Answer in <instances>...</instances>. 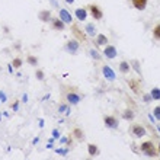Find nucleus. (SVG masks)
Returning <instances> with one entry per match:
<instances>
[{
    "label": "nucleus",
    "instance_id": "obj_20",
    "mask_svg": "<svg viewBox=\"0 0 160 160\" xmlns=\"http://www.w3.org/2000/svg\"><path fill=\"white\" fill-rule=\"evenodd\" d=\"M85 31L89 37H96V28H95L93 23H87L86 26H85Z\"/></svg>",
    "mask_w": 160,
    "mask_h": 160
},
{
    "label": "nucleus",
    "instance_id": "obj_31",
    "mask_svg": "<svg viewBox=\"0 0 160 160\" xmlns=\"http://www.w3.org/2000/svg\"><path fill=\"white\" fill-rule=\"evenodd\" d=\"M55 153H58L60 154V156H67V153H68V148H57V150H55Z\"/></svg>",
    "mask_w": 160,
    "mask_h": 160
},
{
    "label": "nucleus",
    "instance_id": "obj_21",
    "mask_svg": "<svg viewBox=\"0 0 160 160\" xmlns=\"http://www.w3.org/2000/svg\"><path fill=\"white\" fill-rule=\"evenodd\" d=\"M89 55L93 58L95 61H99V60H102V57H100V53L96 50V48H90L89 50Z\"/></svg>",
    "mask_w": 160,
    "mask_h": 160
},
{
    "label": "nucleus",
    "instance_id": "obj_1",
    "mask_svg": "<svg viewBox=\"0 0 160 160\" xmlns=\"http://www.w3.org/2000/svg\"><path fill=\"white\" fill-rule=\"evenodd\" d=\"M140 150L141 153L147 156V157H156L157 154H159V150L156 148V146L153 144V141H143L140 144Z\"/></svg>",
    "mask_w": 160,
    "mask_h": 160
},
{
    "label": "nucleus",
    "instance_id": "obj_5",
    "mask_svg": "<svg viewBox=\"0 0 160 160\" xmlns=\"http://www.w3.org/2000/svg\"><path fill=\"white\" fill-rule=\"evenodd\" d=\"M64 96H66L67 103H70V105H79L80 100H82V96L76 90H68V92H66Z\"/></svg>",
    "mask_w": 160,
    "mask_h": 160
},
{
    "label": "nucleus",
    "instance_id": "obj_17",
    "mask_svg": "<svg viewBox=\"0 0 160 160\" xmlns=\"http://www.w3.org/2000/svg\"><path fill=\"white\" fill-rule=\"evenodd\" d=\"M122 118L125 121H133L135 118V112H134L131 108H125L124 112H122Z\"/></svg>",
    "mask_w": 160,
    "mask_h": 160
},
{
    "label": "nucleus",
    "instance_id": "obj_14",
    "mask_svg": "<svg viewBox=\"0 0 160 160\" xmlns=\"http://www.w3.org/2000/svg\"><path fill=\"white\" fill-rule=\"evenodd\" d=\"M87 153L90 157H96V156H99L100 153V148L98 144H95V143H89L87 144Z\"/></svg>",
    "mask_w": 160,
    "mask_h": 160
},
{
    "label": "nucleus",
    "instance_id": "obj_27",
    "mask_svg": "<svg viewBox=\"0 0 160 160\" xmlns=\"http://www.w3.org/2000/svg\"><path fill=\"white\" fill-rule=\"evenodd\" d=\"M35 77H37V80L42 82V80L45 79V73H44L41 68H37V70H35Z\"/></svg>",
    "mask_w": 160,
    "mask_h": 160
},
{
    "label": "nucleus",
    "instance_id": "obj_4",
    "mask_svg": "<svg viewBox=\"0 0 160 160\" xmlns=\"http://www.w3.org/2000/svg\"><path fill=\"white\" fill-rule=\"evenodd\" d=\"M103 125L108 130H117L120 127V121H118V118H115L113 115H105L103 117Z\"/></svg>",
    "mask_w": 160,
    "mask_h": 160
},
{
    "label": "nucleus",
    "instance_id": "obj_3",
    "mask_svg": "<svg viewBox=\"0 0 160 160\" xmlns=\"http://www.w3.org/2000/svg\"><path fill=\"white\" fill-rule=\"evenodd\" d=\"M130 134L134 138H143V137H146L147 130L141 124H131L130 125Z\"/></svg>",
    "mask_w": 160,
    "mask_h": 160
},
{
    "label": "nucleus",
    "instance_id": "obj_32",
    "mask_svg": "<svg viewBox=\"0 0 160 160\" xmlns=\"http://www.w3.org/2000/svg\"><path fill=\"white\" fill-rule=\"evenodd\" d=\"M51 135H53V138L58 140V138H60V130H58V128H54L53 133H51Z\"/></svg>",
    "mask_w": 160,
    "mask_h": 160
},
{
    "label": "nucleus",
    "instance_id": "obj_7",
    "mask_svg": "<svg viewBox=\"0 0 160 160\" xmlns=\"http://www.w3.org/2000/svg\"><path fill=\"white\" fill-rule=\"evenodd\" d=\"M102 74H103V77H105L108 82H111V83L117 80V74H115V71H113L109 66H106V64L102 66Z\"/></svg>",
    "mask_w": 160,
    "mask_h": 160
},
{
    "label": "nucleus",
    "instance_id": "obj_34",
    "mask_svg": "<svg viewBox=\"0 0 160 160\" xmlns=\"http://www.w3.org/2000/svg\"><path fill=\"white\" fill-rule=\"evenodd\" d=\"M18 109H19V100H15L13 103H12V111L18 112Z\"/></svg>",
    "mask_w": 160,
    "mask_h": 160
},
{
    "label": "nucleus",
    "instance_id": "obj_30",
    "mask_svg": "<svg viewBox=\"0 0 160 160\" xmlns=\"http://www.w3.org/2000/svg\"><path fill=\"white\" fill-rule=\"evenodd\" d=\"M153 115L154 118H156V121H160V106H156L153 109Z\"/></svg>",
    "mask_w": 160,
    "mask_h": 160
},
{
    "label": "nucleus",
    "instance_id": "obj_24",
    "mask_svg": "<svg viewBox=\"0 0 160 160\" xmlns=\"http://www.w3.org/2000/svg\"><path fill=\"white\" fill-rule=\"evenodd\" d=\"M130 64H131V67H133L134 70L137 71V74H138V76H141V74H143V71H141V67H140V61H138V60H133Z\"/></svg>",
    "mask_w": 160,
    "mask_h": 160
},
{
    "label": "nucleus",
    "instance_id": "obj_29",
    "mask_svg": "<svg viewBox=\"0 0 160 160\" xmlns=\"http://www.w3.org/2000/svg\"><path fill=\"white\" fill-rule=\"evenodd\" d=\"M58 112L60 113H64V112L68 113V111H67V105L64 103V102H61L60 105H58Z\"/></svg>",
    "mask_w": 160,
    "mask_h": 160
},
{
    "label": "nucleus",
    "instance_id": "obj_40",
    "mask_svg": "<svg viewBox=\"0 0 160 160\" xmlns=\"http://www.w3.org/2000/svg\"><path fill=\"white\" fill-rule=\"evenodd\" d=\"M66 2L68 3V5H73V3H74V0H66Z\"/></svg>",
    "mask_w": 160,
    "mask_h": 160
},
{
    "label": "nucleus",
    "instance_id": "obj_37",
    "mask_svg": "<svg viewBox=\"0 0 160 160\" xmlns=\"http://www.w3.org/2000/svg\"><path fill=\"white\" fill-rule=\"evenodd\" d=\"M7 68H9V73H10V74L13 73V68H15V67L12 66V64H9V66H7Z\"/></svg>",
    "mask_w": 160,
    "mask_h": 160
},
{
    "label": "nucleus",
    "instance_id": "obj_6",
    "mask_svg": "<svg viewBox=\"0 0 160 160\" xmlns=\"http://www.w3.org/2000/svg\"><path fill=\"white\" fill-rule=\"evenodd\" d=\"M89 13H90V16H92L95 20H100L102 18H103V12H102V9H100L98 5H95V3L89 5Z\"/></svg>",
    "mask_w": 160,
    "mask_h": 160
},
{
    "label": "nucleus",
    "instance_id": "obj_9",
    "mask_svg": "<svg viewBox=\"0 0 160 160\" xmlns=\"http://www.w3.org/2000/svg\"><path fill=\"white\" fill-rule=\"evenodd\" d=\"M58 18H60L66 25H71V23H73V16H71V13H70L67 9H64V7L58 10Z\"/></svg>",
    "mask_w": 160,
    "mask_h": 160
},
{
    "label": "nucleus",
    "instance_id": "obj_16",
    "mask_svg": "<svg viewBox=\"0 0 160 160\" xmlns=\"http://www.w3.org/2000/svg\"><path fill=\"white\" fill-rule=\"evenodd\" d=\"M71 135H73L74 140H77V141H83V140H85V133H83V130H82V128H79V127L73 128Z\"/></svg>",
    "mask_w": 160,
    "mask_h": 160
},
{
    "label": "nucleus",
    "instance_id": "obj_8",
    "mask_svg": "<svg viewBox=\"0 0 160 160\" xmlns=\"http://www.w3.org/2000/svg\"><path fill=\"white\" fill-rule=\"evenodd\" d=\"M127 83H128V86H130V89H131V92H133L134 95H138L141 92V80L133 77V79H128Z\"/></svg>",
    "mask_w": 160,
    "mask_h": 160
},
{
    "label": "nucleus",
    "instance_id": "obj_12",
    "mask_svg": "<svg viewBox=\"0 0 160 160\" xmlns=\"http://www.w3.org/2000/svg\"><path fill=\"white\" fill-rule=\"evenodd\" d=\"M87 10L85 7H77L76 10H74V16H76V19L79 20V22H85L87 19Z\"/></svg>",
    "mask_w": 160,
    "mask_h": 160
},
{
    "label": "nucleus",
    "instance_id": "obj_38",
    "mask_svg": "<svg viewBox=\"0 0 160 160\" xmlns=\"http://www.w3.org/2000/svg\"><path fill=\"white\" fill-rule=\"evenodd\" d=\"M38 141H40V137H35L33 141H32V144H33V146H37V144H38Z\"/></svg>",
    "mask_w": 160,
    "mask_h": 160
},
{
    "label": "nucleus",
    "instance_id": "obj_36",
    "mask_svg": "<svg viewBox=\"0 0 160 160\" xmlns=\"http://www.w3.org/2000/svg\"><path fill=\"white\" fill-rule=\"evenodd\" d=\"M50 3H51V6H53V7H58V3H57V0H50Z\"/></svg>",
    "mask_w": 160,
    "mask_h": 160
},
{
    "label": "nucleus",
    "instance_id": "obj_39",
    "mask_svg": "<svg viewBox=\"0 0 160 160\" xmlns=\"http://www.w3.org/2000/svg\"><path fill=\"white\" fill-rule=\"evenodd\" d=\"M22 100H23V102H26V100H28V96H26V95H23V98H22Z\"/></svg>",
    "mask_w": 160,
    "mask_h": 160
},
{
    "label": "nucleus",
    "instance_id": "obj_22",
    "mask_svg": "<svg viewBox=\"0 0 160 160\" xmlns=\"http://www.w3.org/2000/svg\"><path fill=\"white\" fill-rule=\"evenodd\" d=\"M151 35H153V38L156 41H160V22L154 25L153 31H151Z\"/></svg>",
    "mask_w": 160,
    "mask_h": 160
},
{
    "label": "nucleus",
    "instance_id": "obj_33",
    "mask_svg": "<svg viewBox=\"0 0 160 160\" xmlns=\"http://www.w3.org/2000/svg\"><path fill=\"white\" fill-rule=\"evenodd\" d=\"M143 100H144L146 103H150V102L153 100V98H151V95L150 93H146V95H143Z\"/></svg>",
    "mask_w": 160,
    "mask_h": 160
},
{
    "label": "nucleus",
    "instance_id": "obj_18",
    "mask_svg": "<svg viewBox=\"0 0 160 160\" xmlns=\"http://www.w3.org/2000/svg\"><path fill=\"white\" fill-rule=\"evenodd\" d=\"M96 44H98V45H102V47H105V45L109 44V40H108L106 35L99 33V35H96Z\"/></svg>",
    "mask_w": 160,
    "mask_h": 160
},
{
    "label": "nucleus",
    "instance_id": "obj_19",
    "mask_svg": "<svg viewBox=\"0 0 160 160\" xmlns=\"http://www.w3.org/2000/svg\"><path fill=\"white\" fill-rule=\"evenodd\" d=\"M120 71L122 74H127L131 71V64L128 61H121L120 63Z\"/></svg>",
    "mask_w": 160,
    "mask_h": 160
},
{
    "label": "nucleus",
    "instance_id": "obj_10",
    "mask_svg": "<svg viewBox=\"0 0 160 160\" xmlns=\"http://www.w3.org/2000/svg\"><path fill=\"white\" fill-rule=\"evenodd\" d=\"M103 55L106 57L108 60H113L117 55H118V51H117V47H113V45H105L103 48Z\"/></svg>",
    "mask_w": 160,
    "mask_h": 160
},
{
    "label": "nucleus",
    "instance_id": "obj_2",
    "mask_svg": "<svg viewBox=\"0 0 160 160\" xmlns=\"http://www.w3.org/2000/svg\"><path fill=\"white\" fill-rule=\"evenodd\" d=\"M64 51L68 54H71V55H76V54H79L80 51V41L73 38V40H68L66 42V45H64Z\"/></svg>",
    "mask_w": 160,
    "mask_h": 160
},
{
    "label": "nucleus",
    "instance_id": "obj_42",
    "mask_svg": "<svg viewBox=\"0 0 160 160\" xmlns=\"http://www.w3.org/2000/svg\"><path fill=\"white\" fill-rule=\"evenodd\" d=\"M159 156H160V147H159Z\"/></svg>",
    "mask_w": 160,
    "mask_h": 160
},
{
    "label": "nucleus",
    "instance_id": "obj_35",
    "mask_svg": "<svg viewBox=\"0 0 160 160\" xmlns=\"http://www.w3.org/2000/svg\"><path fill=\"white\" fill-rule=\"evenodd\" d=\"M0 102H7V98H6V95H5V92L3 90H0Z\"/></svg>",
    "mask_w": 160,
    "mask_h": 160
},
{
    "label": "nucleus",
    "instance_id": "obj_28",
    "mask_svg": "<svg viewBox=\"0 0 160 160\" xmlns=\"http://www.w3.org/2000/svg\"><path fill=\"white\" fill-rule=\"evenodd\" d=\"M73 32L76 33V35H79V37H77V38H79V41H85V40H86V37H85L83 33L80 32V31H79V28L76 29V26H73Z\"/></svg>",
    "mask_w": 160,
    "mask_h": 160
},
{
    "label": "nucleus",
    "instance_id": "obj_26",
    "mask_svg": "<svg viewBox=\"0 0 160 160\" xmlns=\"http://www.w3.org/2000/svg\"><path fill=\"white\" fill-rule=\"evenodd\" d=\"M22 64H23V60H22L20 57H15L13 61H12V66H13L15 68H20Z\"/></svg>",
    "mask_w": 160,
    "mask_h": 160
},
{
    "label": "nucleus",
    "instance_id": "obj_11",
    "mask_svg": "<svg viewBox=\"0 0 160 160\" xmlns=\"http://www.w3.org/2000/svg\"><path fill=\"white\" fill-rule=\"evenodd\" d=\"M50 23H51V29H54V31H64V29H66V23H64L60 18H55V16H54Z\"/></svg>",
    "mask_w": 160,
    "mask_h": 160
},
{
    "label": "nucleus",
    "instance_id": "obj_41",
    "mask_svg": "<svg viewBox=\"0 0 160 160\" xmlns=\"http://www.w3.org/2000/svg\"><path fill=\"white\" fill-rule=\"evenodd\" d=\"M86 160H92V157H90V156H89V157H87V159Z\"/></svg>",
    "mask_w": 160,
    "mask_h": 160
},
{
    "label": "nucleus",
    "instance_id": "obj_13",
    "mask_svg": "<svg viewBox=\"0 0 160 160\" xmlns=\"http://www.w3.org/2000/svg\"><path fill=\"white\" fill-rule=\"evenodd\" d=\"M38 19H40L41 22H44V23L51 22V19H53V13H51V10H41L40 13H38Z\"/></svg>",
    "mask_w": 160,
    "mask_h": 160
},
{
    "label": "nucleus",
    "instance_id": "obj_23",
    "mask_svg": "<svg viewBox=\"0 0 160 160\" xmlns=\"http://www.w3.org/2000/svg\"><path fill=\"white\" fill-rule=\"evenodd\" d=\"M26 61H28V64H29V66H32V67H38V64H40L38 58H37L35 55H31V54L26 57Z\"/></svg>",
    "mask_w": 160,
    "mask_h": 160
},
{
    "label": "nucleus",
    "instance_id": "obj_25",
    "mask_svg": "<svg viewBox=\"0 0 160 160\" xmlns=\"http://www.w3.org/2000/svg\"><path fill=\"white\" fill-rule=\"evenodd\" d=\"M150 95H151L153 100H160V87H153L150 90Z\"/></svg>",
    "mask_w": 160,
    "mask_h": 160
},
{
    "label": "nucleus",
    "instance_id": "obj_15",
    "mask_svg": "<svg viewBox=\"0 0 160 160\" xmlns=\"http://www.w3.org/2000/svg\"><path fill=\"white\" fill-rule=\"evenodd\" d=\"M131 6L137 10H146L147 7V0H131Z\"/></svg>",
    "mask_w": 160,
    "mask_h": 160
}]
</instances>
